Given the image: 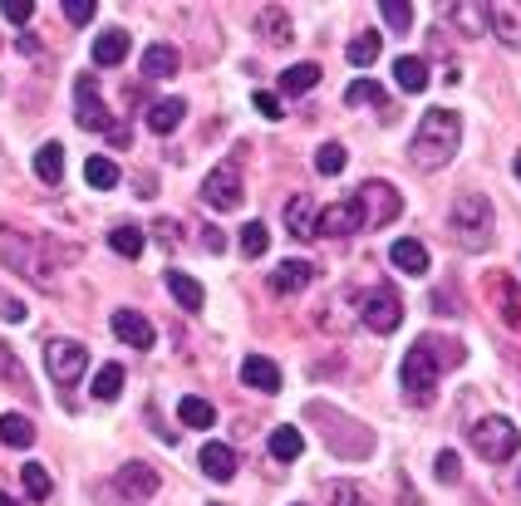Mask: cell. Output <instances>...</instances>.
Here are the masks:
<instances>
[{"label": "cell", "mask_w": 521, "mask_h": 506, "mask_svg": "<svg viewBox=\"0 0 521 506\" xmlns=\"http://www.w3.org/2000/svg\"><path fill=\"white\" fill-rule=\"evenodd\" d=\"M463 359H467V349L458 344V339L423 335L404 354V364H399L404 398H408V403H418V408H428V403H433V394H438V374H443V369H458Z\"/></svg>", "instance_id": "obj_1"}, {"label": "cell", "mask_w": 521, "mask_h": 506, "mask_svg": "<svg viewBox=\"0 0 521 506\" xmlns=\"http://www.w3.org/2000/svg\"><path fill=\"white\" fill-rule=\"evenodd\" d=\"M305 418L315 423V433L325 438V448L335 452L340 462H364V457L374 452V428H369V423H359V418L345 413V408L325 403V398L305 403Z\"/></svg>", "instance_id": "obj_2"}, {"label": "cell", "mask_w": 521, "mask_h": 506, "mask_svg": "<svg viewBox=\"0 0 521 506\" xmlns=\"http://www.w3.org/2000/svg\"><path fill=\"white\" fill-rule=\"evenodd\" d=\"M458 143H463V118L453 109H428L418 118L413 143H408V163L423 172H438L458 158Z\"/></svg>", "instance_id": "obj_3"}, {"label": "cell", "mask_w": 521, "mask_h": 506, "mask_svg": "<svg viewBox=\"0 0 521 506\" xmlns=\"http://www.w3.org/2000/svg\"><path fill=\"white\" fill-rule=\"evenodd\" d=\"M448 231H453V241L463 246V251H487L492 246V236H497V212H492V202L482 197V192H463L458 202H453V212H448Z\"/></svg>", "instance_id": "obj_4"}, {"label": "cell", "mask_w": 521, "mask_h": 506, "mask_svg": "<svg viewBox=\"0 0 521 506\" xmlns=\"http://www.w3.org/2000/svg\"><path fill=\"white\" fill-rule=\"evenodd\" d=\"M0 261H5V266H15V271H20V276H30V281L55 285V271H50L45 246H40L35 236H20L15 226H0Z\"/></svg>", "instance_id": "obj_5"}, {"label": "cell", "mask_w": 521, "mask_h": 506, "mask_svg": "<svg viewBox=\"0 0 521 506\" xmlns=\"http://www.w3.org/2000/svg\"><path fill=\"white\" fill-rule=\"evenodd\" d=\"M354 207H359V222H364V226H389L399 212H404V197H399V187H394V182L369 177V182H359Z\"/></svg>", "instance_id": "obj_6"}, {"label": "cell", "mask_w": 521, "mask_h": 506, "mask_svg": "<svg viewBox=\"0 0 521 506\" xmlns=\"http://www.w3.org/2000/svg\"><path fill=\"white\" fill-rule=\"evenodd\" d=\"M472 448L482 452L487 462H507V457H517V452H521L517 423H512V418H502V413L477 418V423H472Z\"/></svg>", "instance_id": "obj_7"}, {"label": "cell", "mask_w": 521, "mask_h": 506, "mask_svg": "<svg viewBox=\"0 0 521 506\" xmlns=\"http://www.w3.org/2000/svg\"><path fill=\"white\" fill-rule=\"evenodd\" d=\"M359 320H364L374 335H394V330L404 325V300H399V290L369 285V290L359 295Z\"/></svg>", "instance_id": "obj_8"}, {"label": "cell", "mask_w": 521, "mask_h": 506, "mask_svg": "<svg viewBox=\"0 0 521 506\" xmlns=\"http://www.w3.org/2000/svg\"><path fill=\"white\" fill-rule=\"evenodd\" d=\"M45 369H50V379H55L59 389H69V384H79L84 379V369H89V349L79 344V339H50L45 344Z\"/></svg>", "instance_id": "obj_9"}, {"label": "cell", "mask_w": 521, "mask_h": 506, "mask_svg": "<svg viewBox=\"0 0 521 506\" xmlns=\"http://www.w3.org/2000/svg\"><path fill=\"white\" fill-rule=\"evenodd\" d=\"M74 123L89 128V133H114V113L104 109L94 74H79V79H74Z\"/></svg>", "instance_id": "obj_10"}, {"label": "cell", "mask_w": 521, "mask_h": 506, "mask_svg": "<svg viewBox=\"0 0 521 506\" xmlns=\"http://www.w3.org/2000/svg\"><path fill=\"white\" fill-rule=\"evenodd\" d=\"M241 172L232 168V163H222V168L207 172V182H202V202L212 207V212H236L241 207Z\"/></svg>", "instance_id": "obj_11"}, {"label": "cell", "mask_w": 521, "mask_h": 506, "mask_svg": "<svg viewBox=\"0 0 521 506\" xmlns=\"http://www.w3.org/2000/svg\"><path fill=\"white\" fill-rule=\"evenodd\" d=\"M114 487L128 497V502H148L158 487H163V477H158V467L153 462H123L114 477Z\"/></svg>", "instance_id": "obj_12"}, {"label": "cell", "mask_w": 521, "mask_h": 506, "mask_svg": "<svg viewBox=\"0 0 521 506\" xmlns=\"http://www.w3.org/2000/svg\"><path fill=\"white\" fill-rule=\"evenodd\" d=\"M354 231H364V222H359V207H354V197L335 202V207H325V212L315 217V236H330V241H340V236H354Z\"/></svg>", "instance_id": "obj_13"}, {"label": "cell", "mask_w": 521, "mask_h": 506, "mask_svg": "<svg viewBox=\"0 0 521 506\" xmlns=\"http://www.w3.org/2000/svg\"><path fill=\"white\" fill-rule=\"evenodd\" d=\"M487 30H492L502 45L521 50V0H497V5H487Z\"/></svg>", "instance_id": "obj_14"}, {"label": "cell", "mask_w": 521, "mask_h": 506, "mask_svg": "<svg viewBox=\"0 0 521 506\" xmlns=\"http://www.w3.org/2000/svg\"><path fill=\"white\" fill-rule=\"evenodd\" d=\"M241 384L256 389V394H281V369H276V359L246 354V359H241Z\"/></svg>", "instance_id": "obj_15"}, {"label": "cell", "mask_w": 521, "mask_h": 506, "mask_svg": "<svg viewBox=\"0 0 521 506\" xmlns=\"http://www.w3.org/2000/svg\"><path fill=\"white\" fill-rule=\"evenodd\" d=\"M114 335L128 344V349H153V320L138 315V310H114Z\"/></svg>", "instance_id": "obj_16"}, {"label": "cell", "mask_w": 521, "mask_h": 506, "mask_svg": "<svg viewBox=\"0 0 521 506\" xmlns=\"http://www.w3.org/2000/svg\"><path fill=\"white\" fill-rule=\"evenodd\" d=\"M310 281H315V266L300 261V256H290V261H281V266L271 271V290H276V295H300Z\"/></svg>", "instance_id": "obj_17"}, {"label": "cell", "mask_w": 521, "mask_h": 506, "mask_svg": "<svg viewBox=\"0 0 521 506\" xmlns=\"http://www.w3.org/2000/svg\"><path fill=\"white\" fill-rule=\"evenodd\" d=\"M389 261H394L404 276H428V246H423L418 236H399V241L389 246Z\"/></svg>", "instance_id": "obj_18"}, {"label": "cell", "mask_w": 521, "mask_h": 506, "mask_svg": "<svg viewBox=\"0 0 521 506\" xmlns=\"http://www.w3.org/2000/svg\"><path fill=\"white\" fill-rule=\"evenodd\" d=\"M128 50H133V40H128V30H104L99 40H94V64L99 69H114V64H123L128 59Z\"/></svg>", "instance_id": "obj_19"}, {"label": "cell", "mask_w": 521, "mask_h": 506, "mask_svg": "<svg viewBox=\"0 0 521 506\" xmlns=\"http://www.w3.org/2000/svg\"><path fill=\"white\" fill-rule=\"evenodd\" d=\"M197 462H202V472L212 477V482H232L236 477V452L227 443H207V448L197 452Z\"/></svg>", "instance_id": "obj_20"}, {"label": "cell", "mask_w": 521, "mask_h": 506, "mask_svg": "<svg viewBox=\"0 0 521 506\" xmlns=\"http://www.w3.org/2000/svg\"><path fill=\"white\" fill-rule=\"evenodd\" d=\"M428 59H418V55H399L394 59V84L404 89V94H423L428 89Z\"/></svg>", "instance_id": "obj_21"}, {"label": "cell", "mask_w": 521, "mask_h": 506, "mask_svg": "<svg viewBox=\"0 0 521 506\" xmlns=\"http://www.w3.org/2000/svg\"><path fill=\"white\" fill-rule=\"evenodd\" d=\"M315 217H320V207L300 192V197H290L286 202V231L295 241H305V236H315Z\"/></svg>", "instance_id": "obj_22"}, {"label": "cell", "mask_w": 521, "mask_h": 506, "mask_svg": "<svg viewBox=\"0 0 521 506\" xmlns=\"http://www.w3.org/2000/svg\"><path fill=\"white\" fill-rule=\"evenodd\" d=\"M487 295L497 300L502 320H507V325H517V330H521V290L512 285V276H492V281H487Z\"/></svg>", "instance_id": "obj_23"}, {"label": "cell", "mask_w": 521, "mask_h": 506, "mask_svg": "<svg viewBox=\"0 0 521 506\" xmlns=\"http://www.w3.org/2000/svg\"><path fill=\"white\" fill-rule=\"evenodd\" d=\"M168 290H173V300L187 310V315H197V310L207 305V290H202V281H192L187 271H168Z\"/></svg>", "instance_id": "obj_24"}, {"label": "cell", "mask_w": 521, "mask_h": 506, "mask_svg": "<svg viewBox=\"0 0 521 506\" xmlns=\"http://www.w3.org/2000/svg\"><path fill=\"white\" fill-rule=\"evenodd\" d=\"M0 443L15 452H25L35 443V423L25 418V413H0Z\"/></svg>", "instance_id": "obj_25"}, {"label": "cell", "mask_w": 521, "mask_h": 506, "mask_svg": "<svg viewBox=\"0 0 521 506\" xmlns=\"http://www.w3.org/2000/svg\"><path fill=\"white\" fill-rule=\"evenodd\" d=\"M256 30H261V35H266L271 45H281V50H286L290 40H295V30H290V15L281 10V5L261 10V15H256Z\"/></svg>", "instance_id": "obj_26"}, {"label": "cell", "mask_w": 521, "mask_h": 506, "mask_svg": "<svg viewBox=\"0 0 521 506\" xmlns=\"http://www.w3.org/2000/svg\"><path fill=\"white\" fill-rule=\"evenodd\" d=\"M177 69H182V59H177L173 45H148L143 50V74L148 79H173Z\"/></svg>", "instance_id": "obj_27"}, {"label": "cell", "mask_w": 521, "mask_h": 506, "mask_svg": "<svg viewBox=\"0 0 521 506\" xmlns=\"http://www.w3.org/2000/svg\"><path fill=\"white\" fill-rule=\"evenodd\" d=\"M35 177H40L45 187H59V182H64V143H45V148L35 153Z\"/></svg>", "instance_id": "obj_28"}, {"label": "cell", "mask_w": 521, "mask_h": 506, "mask_svg": "<svg viewBox=\"0 0 521 506\" xmlns=\"http://www.w3.org/2000/svg\"><path fill=\"white\" fill-rule=\"evenodd\" d=\"M84 182L89 187H99V192H114L118 182H123V172H118L114 158H104V153H94L89 163H84Z\"/></svg>", "instance_id": "obj_29"}, {"label": "cell", "mask_w": 521, "mask_h": 506, "mask_svg": "<svg viewBox=\"0 0 521 506\" xmlns=\"http://www.w3.org/2000/svg\"><path fill=\"white\" fill-rule=\"evenodd\" d=\"M300 452H305V438H300V428H295V423L271 428V457H276V462H295Z\"/></svg>", "instance_id": "obj_30"}, {"label": "cell", "mask_w": 521, "mask_h": 506, "mask_svg": "<svg viewBox=\"0 0 521 506\" xmlns=\"http://www.w3.org/2000/svg\"><path fill=\"white\" fill-rule=\"evenodd\" d=\"M345 104H379L384 118H394V109H389V89L374 84V79H354V84L345 89Z\"/></svg>", "instance_id": "obj_31"}, {"label": "cell", "mask_w": 521, "mask_h": 506, "mask_svg": "<svg viewBox=\"0 0 521 506\" xmlns=\"http://www.w3.org/2000/svg\"><path fill=\"white\" fill-rule=\"evenodd\" d=\"M177 423H182V428H212V423H217V408H212V403H207V398H182V403H177Z\"/></svg>", "instance_id": "obj_32"}, {"label": "cell", "mask_w": 521, "mask_h": 506, "mask_svg": "<svg viewBox=\"0 0 521 506\" xmlns=\"http://www.w3.org/2000/svg\"><path fill=\"white\" fill-rule=\"evenodd\" d=\"M379 45H384V40H379V30H359V35L349 40L345 59L354 64V69H369V64L379 59Z\"/></svg>", "instance_id": "obj_33"}, {"label": "cell", "mask_w": 521, "mask_h": 506, "mask_svg": "<svg viewBox=\"0 0 521 506\" xmlns=\"http://www.w3.org/2000/svg\"><path fill=\"white\" fill-rule=\"evenodd\" d=\"M182 118H187V104H182V99H158V104L148 109V128H153V133H173Z\"/></svg>", "instance_id": "obj_34"}, {"label": "cell", "mask_w": 521, "mask_h": 506, "mask_svg": "<svg viewBox=\"0 0 521 506\" xmlns=\"http://www.w3.org/2000/svg\"><path fill=\"white\" fill-rule=\"evenodd\" d=\"M123 379H128V374H123V364H104V369L94 374V384H89V394L99 398V403H114V398L123 394Z\"/></svg>", "instance_id": "obj_35"}, {"label": "cell", "mask_w": 521, "mask_h": 506, "mask_svg": "<svg viewBox=\"0 0 521 506\" xmlns=\"http://www.w3.org/2000/svg\"><path fill=\"white\" fill-rule=\"evenodd\" d=\"M320 84V64H290L281 74V94H310Z\"/></svg>", "instance_id": "obj_36"}, {"label": "cell", "mask_w": 521, "mask_h": 506, "mask_svg": "<svg viewBox=\"0 0 521 506\" xmlns=\"http://www.w3.org/2000/svg\"><path fill=\"white\" fill-rule=\"evenodd\" d=\"M20 482H25L30 502H45V497L55 492V482H50V472H45L40 462H25V467H20Z\"/></svg>", "instance_id": "obj_37"}, {"label": "cell", "mask_w": 521, "mask_h": 506, "mask_svg": "<svg viewBox=\"0 0 521 506\" xmlns=\"http://www.w3.org/2000/svg\"><path fill=\"white\" fill-rule=\"evenodd\" d=\"M266 246H271V231H266V226H261V222L241 226V256H246V261H261V256H266Z\"/></svg>", "instance_id": "obj_38"}, {"label": "cell", "mask_w": 521, "mask_h": 506, "mask_svg": "<svg viewBox=\"0 0 521 506\" xmlns=\"http://www.w3.org/2000/svg\"><path fill=\"white\" fill-rule=\"evenodd\" d=\"M143 241H148V236H143L138 226H114V231H109V246H114L118 256H128V261L143 256Z\"/></svg>", "instance_id": "obj_39"}, {"label": "cell", "mask_w": 521, "mask_h": 506, "mask_svg": "<svg viewBox=\"0 0 521 506\" xmlns=\"http://www.w3.org/2000/svg\"><path fill=\"white\" fill-rule=\"evenodd\" d=\"M448 20H458L463 35H482L487 30V5H448Z\"/></svg>", "instance_id": "obj_40"}, {"label": "cell", "mask_w": 521, "mask_h": 506, "mask_svg": "<svg viewBox=\"0 0 521 506\" xmlns=\"http://www.w3.org/2000/svg\"><path fill=\"white\" fill-rule=\"evenodd\" d=\"M379 20H384L394 35H404V30H413V5H404V0H384V5H379Z\"/></svg>", "instance_id": "obj_41"}, {"label": "cell", "mask_w": 521, "mask_h": 506, "mask_svg": "<svg viewBox=\"0 0 521 506\" xmlns=\"http://www.w3.org/2000/svg\"><path fill=\"white\" fill-rule=\"evenodd\" d=\"M0 384H10V389H30L25 364L15 359V349H10V344H0Z\"/></svg>", "instance_id": "obj_42"}, {"label": "cell", "mask_w": 521, "mask_h": 506, "mask_svg": "<svg viewBox=\"0 0 521 506\" xmlns=\"http://www.w3.org/2000/svg\"><path fill=\"white\" fill-rule=\"evenodd\" d=\"M349 153L340 148V143H325L320 153H315V172H325V177H335V172H345Z\"/></svg>", "instance_id": "obj_43"}, {"label": "cell", "mask_w": 521, "mask_h": 506, "mask_svg": "<svg viewBox=\"0 0 521 506\" xmlns=\"http://www.w3.org/2000/svg\"><path fill=\"white\" fill-rule=\"evenodd\" d=\"M0 320H5V325H25V320H30L25 300H15L10 290H0Z\"/></svg>", "instance_id": "obj_44"}, {"label": "cell", "mask_w": 521, "mask_h": 506, "mask_svg": "<svg viewBox=\"0 0 521 506\" xmlns=\"http://www.w3.org/2000/svg\"><path fill=\"white\" fill-rule=\"evenodd\" d=\"M433 477H438V482H458V477H463V462H458V452H453V448L438 452V467H433Z\"/></svg>", "instance_id": "obj_45"}, {"label": "cell", "mask_w": 521, "mask_h": 506, "mask_svg": "<svg viewBox=\"0 0 521 506\" xmlns=\"http://www.w3.org/2000/svg\"><path fill=\"white\" fill-rule=\"evenodd\" d=\"M94 15H99L94 0H64V20H69V25H89Z\"/></svg>", "instance_id": "obj_46"}, {"label": "cell", "mask_w": 521, "mask_h": 506, "mask_svg": "<svg viewBox=\"0 0 521 506\" xmlns=\"http://www.w3.org/2000/svg\"><path fill=\"white\" fill-rule=\"evenodd\" d=\"M325 497H330V506H364V502H359V487H354V482H330V487H325Z\"/></svg>", "instance_id": "obj_47"}, {"label": "cell", "mask_w": 521, "mask_h": 506, "mask_svg": "<svg viewBox=\"0 0 521 506\" xmlns=\"http://www.w3.org/2000/svg\"><path fill=\"white\" fill-rule=\"evenodd\" d=\"M0 15H5L10 25H30L35 5H30V0H0Z\"/></svg>", "instance_id": "obj_48"}, {"label": "cell", "mask_w": 521, "mask_h": 506, "mask_svg": "<svg viewBox=\"0 0 521 506\" xmlns=\"http://www.w3.org/2000/svg\"><path fill=\"white\" fill-rule=\"evenodd\" d=\"M251 104H256V113H261V118H271V123H281V118H286L281 99H276V94H266V89H256V99H251Z\"/></svg>", "instance_id": "obj_49"}, {"label": "cell", "mask_w": 521, "mask_h": 506, "mask_svg": "<svg viewBox=\"0 0 521 506\" xmlns=\"http://www.w3.org/2000/svg\"><path fill=\"white\" fill-rule=\"evenodd\" d=\"M99 497H104L99 506H133L128 497H123V492H118V487H99Z\"/></svg>", "instance_id": "obj_50"}, {"label": "cell", "mask_w": 521, "mask_h": 506, "mask_svg": "<svg viewBox=\"0 0 521 506\" xmlns=\"http://www.w3.org/2000/svg\"><path fill=\"white\" fill-rule=\"evenodd\" d=\"M433 310H438V315H453L458 305H453V295H448V290H438V295H433Z\"/></svg>", "instance_id": "obj_51"}, {"label": "cell", "mask_w": 521, "mask_h": 506, "mask_svg": "<svg viewBox=\"0 0 521 506\" xmlns=\"http://www.w3.org/2000/svg\"><path fill=\"white\" fill-rule=\"evenodd\" d=\"M0 506H20V502H15V497H10V492H0Z\"/></svg>", "instance_id": "obj_52"}, {"label": "cell", "mask_w": 521, "mask_h": 506, "mask_svg": "<svg viewBox=\"0 0 521 506\" xmlns=\"http://www.w3.org/2000/svg\"><path fill=\"white\" fill-rule=\"evenodd\" d=\"M512 172H517V177H521V153H517V158H512Z\"/></svg>", "instance_id": "obj_53"}, {"label": "cell", "mask_w": 521, "mask_h": 506, "mask_svg": "<svg viewBox=\"0 0 521 506\" xmlns=\"http://www.w3.org/2000/svg\"><path fill=\"white\" fill-rule=\"evenodd\" d=\"M290 506H305V502H290Z\"/></svg>", "instance_id": "obj_54"}, {"label": "cell", "mask_w": 521, "mask_h": 506, "mask_svg": "<svg viewBox=\"0 0 521 506\" xmlns=\"http://www.w3.org/2000/svg\"><path fill=\"white\" fill-rule=\"evenodd\" d=\"M212 506H217V502H212Z\"/></svg>", "instance_id": "obj_55"}]
</instances>
